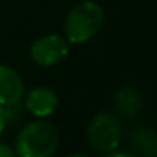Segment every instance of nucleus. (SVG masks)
Here are the masks:
<instances>
[{"label":"nucleus","instance_id":"3","mask_svg":"<svg viewBox=\"0 0 157 157\" xmlns=\"http://www.w3.org/2000/svg\"><path fill=\"white\" fill-rule=\"evenodd\" d=\"M86 137L96 152H113L122 140V123L113 113L100 112L90 120Z\"/></svg>","mask_w":157,"mask_h":157},{"label":"nucleus","instance_id":"10","mask_svg":"<svg viewBox=\"0 0 157 157\" xmlns=\"http://www.w3.org/2000/svg\"><path fill=\"white\" fill-rule=\"evenodd\" d=\"M105 157H137L130 152H108Z\"/></svg>","mask_w":157,"mask_h":157},{"label":"nucleus","instance_id":"11","mask_svg":"<svg viewBox=\"0 0 157 157\" xmlns=\"http://www.w3.org/2000/svg\"><path fill=\"white\" fill-rule=\"evenodd\" d=\"M66 157H88V155H85V154H69Z\"/></svg>","mask_w":157,"mask_h":157},{"label":"nucleus","instance_id":"6","mask_svg":"<svg viewBox=\"0 0 157 157\" xmlns=\"http://www.w3.org/2000/svg\"><path fill=\"white\" fill-rule=\"evenodd\" d=\"M24 96V83L19 73L7 64H0V106H14Z\"/></svg>","mask_w":157,"mask_h":157},{"label":"nucleus","instance_id":"1","mask_svg":"<svg viewBox=\"0 0 157 157\" xmlns=\"http://www.w3.org/2000/svg\"><path fill=\"white\" fill-rule=\"evenodd\" d=\"M58 145V128L48 120L37 118L19 130L14 152L17 157H54Z\"/></svg>","mask_w":157,"mask_h":157},{"label":"nucleus","instance_id":"5","mask_svg":"<svg viewBox=\"0 0 157 157\" xmlns=\"http://www.w3.org/2000/svg\"><path fill=\"white\" fill-rule=\"evenodd\" d=\"M58 103H59L58 95L49 86H36L25 96V108L36 118L51 117L58 108Z\"/></svg>","mask_w":157,"mask_h":157},{"label":"nucleus","instance_id":"7","mask_svg":"<svg viewBox=\"0 0 157 157\" xmlns=\"http://www.w3.org/2000/svg\"><path fill=\"white\" fill-rule=\"evenodd\" d=\"M115 105L120 113L132 117L140 110V96L137 91H133L130 88H122L115 95Z\"/></svg>","mask_w":157,"mask_h":157},{"label":"nucleus","instance_id":"2","mask_svg":"<svg viewBox=\"0 0 157 157\" xmlns=\"http://www.w3.org/2000/svg\"><path fill=\"white\" fill-rule=\"evenodd\" d=\"M105 21L101 5L93 0H81L64 19V36L71 44H85L100 32Z\"/></svg>","mask_w":157,"mask_h":157},{"label":"nucleus","instance_id":"4","mask_svg":"<svg viewBox=\"0 0 157 157\" xmlns=\"http://www.w3.org/2000/svg\"><path fill=\"white\" fill-rule=\"evenodd\" d=\"M68 44L69 42L58 34L41 36L31 44L29 56L37 66L49 68V66L61 63L68 56V51H69Z\"/></svg>","mask_w":157,"mask_h":157},{"label":"nucleus","instance_id":"8","mask_svg":"<svg viewBox=\"0 0 157 157\" xmlns=\"http://www.w3.org/2000/svg\"><path fill=\"white\" fill-rule=\"evenodd\" d=\"M0 157H17L12 147H9L7 144L0 142Z\"/></svg>","mask_w":157,"mask_h":157},{"label":"nucleus","instance_id":"9","mask_svg":"<svg viewBox=\"0 0 157 157\" xmlns=\"http://www.w3.org/2000/svg\"><path fill=\"white\" fill-rule=\"evenodd\" d=\"M5 123H7V112H5L4 106H0V135L4 133Z\"/></svg>","mask_w":157,"mask_h":157}]
</instances>
